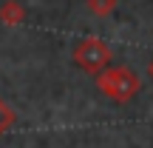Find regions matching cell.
Wrapping results in <instances>:
<instances>
[{
    "instance_id": "cell-5",
    "label": "cell",
    "mask_w": 153,
    "mask_h": 148,
    "mask_svg": "<svg viewBox=\"0 0 153 148\" xmlns=\"http://www.w3.org/2000/svg\"><path fill=\"white\" fill-rule=\"evenodd\" d=\"M85 6L94 17H108L116 9V0H85Z\"/></svg>"
},
{
    "instance_id": "cell-6",
    "label": "cell",
    "mask_w": 153,
    "mask_h": 148,
    "mask_svg": "<svg viewBox=\"0 0 153 148\" xmlns=\"http://www.w3.org/2000/svg\"><path fill=\"white\" fill-rule=\"evenodd\" d=\"M148 71H150V77H153V60H150V68H148Z\"/></svg>"
},
{
    "instance_id": "cell-2",
    "label": "cell",
    "mask_w": 153,
    "mask_h": 148,
    "mask_svg": "<svg viewBox=\"0 0 153 148\" xmlns=\"http://www.w3.org/2000/svg\"><path fill=\"white\" fill-rule=\"evenodd\" d=\"M111 57H114L111 54V46L102 43L99 37H88L74 49V63L79 68H85V71H91V74H99L111 63Z\"/></svg>"
},
{
    "instance_id": "cell-4",
    "label": "cell",
    "mask_w": 153,
    "mask_h": 148,
    "mask_svg": "<svg viewBox=\"0 0 153 148\" xmlns=\"http://www.w3.org/2000/svg\"><path fill=\"white\" fill-rule=\"evenodd\" d=\"M17 122V114H14V108H11L9 103H6L3 97H0V137H3L6 131H9L11 125Z\"/></svg>"
},
{
    "instance_id": "cell-3",
    "label": "cell",
    "mask_w": 153,
    "mask_h": 148,
    "mask_svg": "<svg viewBox=\"0 0 153 148\" xmlns=\"http://www.w3.org/2000/svg\"><path fill=\"white\" fill-rule=\"evenodd\" d=\"M23 20H26V9H23L17 0H6V3L0 6V23H6V26H20Z\"/></svg>"
},
{
    "instance_id": "cell-1",
    "label": "cell",
    "mask_w": 153,
    "mask_h": 148,
    "mask_svg": "<svg viewBox=\"0 0 153 148\" xmlns=\"http://www.w3.org/2000/svg\"><path fill=\"white\" fill-rule=\"evenodd\" d=\"M97 86L102 94H108L116 103H128L133 94L139 91V77L131 71V68H111V71H102L97 77Z\"/></svg>"
}]
</instances>
